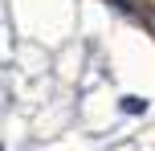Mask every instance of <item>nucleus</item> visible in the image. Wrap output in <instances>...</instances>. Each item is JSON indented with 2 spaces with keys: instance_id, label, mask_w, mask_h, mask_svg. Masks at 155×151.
<instances>
[{
  "instance_id": "nucleus-1",
  "label": "nucleus",
  "mask_w": 155,
  "mask_h": 151,
  "mask_svg": "<svg viewBox=\"0 0 155 151\" xmlns=\"http://www.w3.org/2000/svg\"><path fill=\"white\" fill-rule=\"evenodd\" d=\"M123 110H135V114H139V110H147V102H143V98H123Z\"/></svg>"
}]
</instances>
